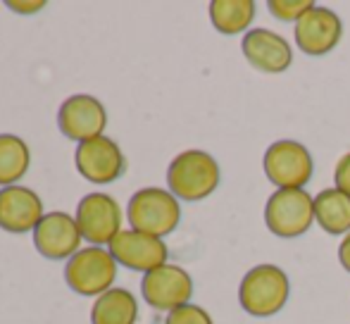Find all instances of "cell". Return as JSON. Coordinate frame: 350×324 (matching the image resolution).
<instances>
[{
	"mask_svg": "<svg viewBox=\"0 0 350 324\" xmlns=\"http://www.w3.org/2000/svg\"><path fill=\"white\" fill-rule=\"evenodd\" d=\"M314 8L312 0H269L267 10L272 17L281 19V22H298L303 14H308Z\"/></svg>",
	"mask_w": 350,
	"mask_h": 324,
	"instance_id": "20",
	"label": "cell"
},
{
	"mask_svg": "<svg viewBox=\"0 0 350 324\" xmlns=\"http://www.w3.org/2000/svg\"><path fill=\"white\" fill-rule=\"evenodd\" d=\"M81 232L77 217L70 213H46V217L33 229V245L46 260H70L81 250Z\"/></svg>",
	"mask_w": 350,
	"mask_h": 324,
	"instance_id": "13",
	"label": "cell"
},
{
	"mask_svg": "<svg viewBox=\"0 0 350 324\" xmlns=\"http://www.w3.org/2000/svg\"><path fill=\"white\" fill-rule=\"evenodd\" d=\"M265 224L279 239H298L314 224V195L305 189H277L265 205Z\"/></svg>",
	"mask_w": 350,
	"mask_h": 324,
	"instance_id": "4",
	"label": "cell"
},
{
	"mask_svg": "<svg viewBox=\"0 0 350 324\" xmlns=\"http://www.w3.org/2000/svg\"><path fill=\"white\" fill-rule=\"evenodd\" d=\"M117 279V260L100 245H88L72 255L65 265V282L74 293L98 298L110 291Z\"/></svg>",
	"mask_w": 350,
	"mask_h": 324,
	"instance_id": "5",
	"label": "cell"
},
{
	"mask_svg": "<svg viewBox=\"0 0 350 324\" xmlns=\"http://www.w3.org/2000/svg\"><path fill=\"white\" fill-rule=\"evenodd\" d=\"M258 14L255 0H212L210 3V22L215 31L224 36L248 33L253 29V19Z\"/></svg>",
	"mask_w": 350,
	"mask_h": 324,
	"instance_id": "17",
	"label": "cell"
},
{
	"mask_svg": "<svg viewBox=\"0 0 350 324\" xmlns=\"http://www.w3.org/2000/svg\"><path fill=\"white\" fill-rule=\"evenodd\" d=\"M57 126L70 141L83 144L103 136L107 126V110L98 98L88 93L70 96L57 110Z\"/></svg>",
	"mask_w": 350,
	"mask_h": 324,
	"instance_id": "11",
	"label": "cell"
},
{
	"mask_svg": "<svg viewBox=\"0 0 350 324\" xmlns=\"http://www.w3.org/2000/svg\"><path fill=\"white\" fill-rule=\"evenodd\" d=\"M241 51L248 65L262 75H281L293 65L291 43L281 33L269 31L265 27L250 29L241 41Z\"/></svg>",
	"mask_w": 350,
	"mask_h": 324,
	"instance_id": "14",
	"label": "cell"
},
{
	"mask_svg": "<svg viewBox=\"0 0 350 324\" xmlns=\"http://www.w3.org/2000/svg\"><path fill=\"white\" fill-rule=\"evenodd\" d=\"M141 296L152 310L172 312L181 306H189L193 298V279L179 265H162L152 272L143 274Z\"/></svg>",
	"mask_w": 350,
	"mask_h": 324,
	"instance_id": "8",
	"label": "cell"
},
{
	"mask_svg": "<svg viewBox=\"0 0 350 324\" xmlns=\"http://www.w3.org/2000/svg\"><path fill=\"white\" fill-rule=\"evenodd\" d=\"M262 170L277 189H305L314 174V160L303 144L281 139L265 150Z\"/></svg>",
	"mask_w": 350,
	"mask_h": 324,
	"instance_id": "6",
	"label": "cell"
},
{
	"mask_svg": "<svg viewBox=\"0 0 350 324\" xmlns=\"http://www.w3.org/2000/svg\"><path fill=\"white\" fill-rule=\"evenodd\" d=\"M139 301L126 288H110L93 301L91 324H136Z\"/></svg>",
	"mask_w": 350,
	"mask_h": 324,
	"instance_id": "18",
	"label": "cell"
},
{
	"mask_svg": "<svg viewBox=\"0 0 350 324\" xmlns=\"http://www.w3.org/2000/svg\"><path fill=\"white\" fill-rule=\"evenodd\" d=\"M334 184L338 191H343L346 195H350V153L343 155L336 162V170H334Z\"/></svg>",
	"mask_w": 350,
	"mask_h": 324,
	"instance_id": "22",
	"label": "cell"
},
{
	"mask_svg": "<svg viewBox=\"0 0 350 324\" xmlns=\"http://www.w3.org/2000/svg\"><path fill=\"white\" fill-rule=\"evenodd\" d=\"M165 324H215V322H212L210 312L205 308L189 303V306H181L176 310L167 312Z\"/></svg>",
	"mask_w": 350,
	"mask_h": 324,
	"instance_id": "21",
	"label": "cell"
},
{
	"mask_svg": "<svg viewBox=\"0 0 350 324\" xmlns=\"http://www.w3.org/2000/svg\"><path fill=\"white\" fill-rule=\"evenodd\" d=\"M314 224H319L329 237L350 234V195L338 191L336 186L319 191L314 195Z\"/></svg>",
	"mask_w": 350,
	"mask_h": 324,
	"instance_id": "16",
	"label": "cell"
},
{
	"mask_svg": "<svg viewBox=\"0 0 350 324\" xmlns=\"http://www.w3.org/2000/svg\"><path fill=\"white\" fill-rule=\"evenodd\" d=\"M74 165L77 172L86 181L98 186H105L117 181L126 170V158L122 148L107 136L83 141L74 150Z\"/></svg>",
	"mask_w": 350,
	"mask_h": 324,
	"instance_id": "9",
	"label": "cell"
},
{
	"mask_svg": "<svg viewBox=\"0 0 350 324\" xmlns=\"http://www.w3.org/2000/svg\"><path fill=\"white\" fill-rule=\"evenodd\" d=\"M43 217V200L33 189L19 184L0 189V229L10 234H29Z\"/></svg>",
	"mask_w": 350,
	"mask_h": 324,
	"instance_id": "15",
	"label": "cell"
},
{
	"mask_svg": "<svg viewBox=\"0 0 350 324\" xmlns=\"http://www.w3.org/2000/svg\"><path fill=\"white\" fill-rule=\"evenodd\" d=\"M338 262H341V267L350 274V234H346L341 245H338Z\"/></svg>",
	"mask_w": 350,
	"mask_h": 324,
	"instance_id": "24",
	"label": "cell"
},
{
	"mask_svg": "<svg viewBox=\"0 0 350 324\" xmlns=\"http://www.w3.org/2000/svg\"><path fill=\"white\" fill-rule=\"evenodd\" d=\"M31 165L27 141L14 134H0V189L14 186L24 179Z\"/></svg>",
	"mask_w": 350,
	"mask_h": 324,
	"instance_id": "19",
	"label": "cell"
},
{
	"mask_svg": "<svg viewBox=\"0 0 350 324\" xmlns=\"http://www.w3.org/2000/svg\"><path fill=\"white\" fill-rule=\"evenodd\" d=\"M126 219L131 229L150 237L165 239L181 222V203L170 189L148 186L136 191L126 205Z\"/></svg>",
	"mask_w": 350,
	"mask_h": 324,
	"instance_id": "3",
	"label": "cell"
},
{
	"mask_svg": "<svg viewBox=\"0 0 350 324\" xmlns=\"http://www.w3.org/2000/svg\"><path fill=\"white\" fill-rule=\"evenodd\" d=\"M293 38L298 51H303L305 55H327L334 48L341 43L343 38V22L334 10L314 5L308 14L295 22Z\"/></svg>",
	"mask_w": 350,
	"mask_h": 324,
	"instance_id": "12",
	"label": "cell"
},
{
	"mask_svg": "<svg viewBox=\"0 0 350 324\" xmlns=\"http://www.w3.org/2000/svg\"><path fill=\"white\" fill-rule=\"evenodd\" d=\"M8 8L12 10V12H17V14H36L38 10H43L46 8V3L43 0H38V3H19V0H10L8 3Z\"/></svg>",
	"mask_w": 350,
	"mask_h": 324,
	"instance_id": "23",
	"label": "cell"
},
{
	"mask_svg": "<svg viewBox=\"0 0 350 324\" xmlns=\"http://www.w3.org/2000/svg\"><path fill=\"white\" fill-rule=\"evenodd\" d=\"M291 298V279L279 265H255L243 274L239 286V303L250 317H274Z\"/></svg>",
	"mask_w": 350,
	"mask_h": 324,
	"instance_id": "1",
	"label": "cell"
},
{
	"mask_svg": "<svg viewBox=\"0 0 350 324\" xmlns=\"http://www.w3.org/2000/svg\"><path fill=\"white\" fill-rule=\"evenodd\" d=\"M219 162L205 150H184L167 167V189L184 203H198L219 186Z\"/></svg>",
	"mask_w": 350,
	"mask_h": 324,
	"instance_id": "2",
	"label": "cell"
},
{
	"mask_svg": "<svg viewBox=\"0 0 350 324\" xmlns=\"http://www.w3.org/2000/svg\"><path fill=\"white\" fill-rule=\"evenodd\" d=\"M74 217H77L83 241H88L91 245H100V248L112 243V239L122 232V222H124L120 203L103 191L83 195L79 200Z\"/></svg>",
	"mask_w": 350,
	"mask_h": 324,
	"instance_id": "7",
	"label": "cell"
},
{
	"mask_svg": "<svg viewBox=\"0 0 350 324\" xmlns=\"http://www.w3.org/2000/svg\"><path fill=\"white\" fill-rule=\"evenodd\" d=\"M107 250L117 260V265L143 274L167 265V258H170V248L162 239L136 232V229H122L107 245Z\"/></svg>",
	"mask_w": 350,
	"mask_h": 324,
	"instance_id": "10",
	"label": "cell"
}]
</instances>
